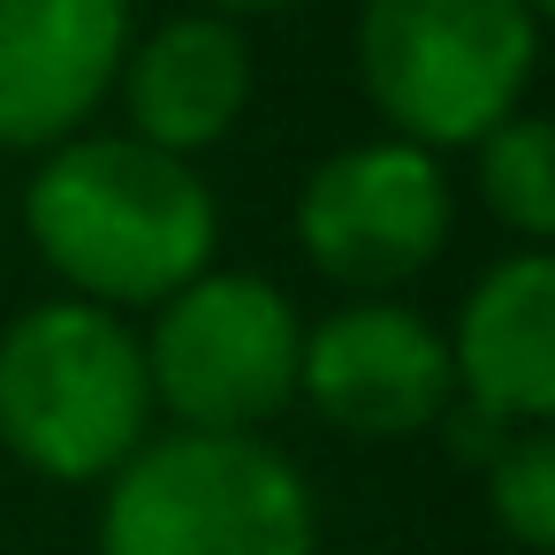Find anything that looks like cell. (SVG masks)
Listing matches in <instances>:
<instances>
[{"label":"cell","instance_id":"obj_11","mask_svg":"<svg viewBox=\"0 0 555 555\" xmlns=\"http://www.w3.org/2000/svg\"><path fill=\"white\" fill-rule=\"evenodd\" d=\"M472 153V191L487 206L494 229H509L517 244H547L555 251V115H502Z\"/></svg>","mask_w":555,"mask_h":555},{"label":"cell","instance_id":"obj_4","mask_svg":"<svg viewBox=\"0 0 555 555\" xmlns=\"http://www.w3.org/2000/svg\"><path fill=\"white\" fill-rule=\"evenodd\" d=\"M350 62L365 107L396 138L464 153L525 107L540 16L532 0H358Z\"/></svg>","mask_w":555,"mask_h":555},{"label":"cell","instance_id":"obj_2","mask_svg":"<svg viewBox=\"0 0 555 555\" xmlns=\"http://www.w3.org/2000/svg\"><path fill=\"white\" fill-rule=\"evenodd\" d=\"M145 335L85 297L24 305L0 327V449L54 487H100L153 434Z\"/></svg>","mask_w":555,"mask_h":555},{"label":"cell","instance_id":"obj_1","mask_svg":"<svg viewBox=\"0 0 555 555\" xmlns=\"http://www.w3.org/2000/svg\"><path fill=\"white\" fill-rule=\"evenodd\" d=\"M24 236L47 274L107 312H153L221 251V206L183 153L130 130H77L24 183Z\"/></svg>","mask_w":555,"mask_h":555},{"label":"cell","instance_id":"obj_12","mask_svg":"<svg viewBox=\"0 0 555 555\" xmlns=\"http://www.w3.org/2000/svg\"><path fill=\"white\" fill-rule=\"evenodd\" d=\"M479 502L509 547L555 555V426H509L479 464Z\"/></svg>","mask_w":555,"mask_h":555},{"label":"cell","instance_id":"obj_9","mask_svg":"<svg viewBox=\"0 0 555 555\" xmlns=\"http://www.w3.org/2000/svg\"><path fill=\"white\" fill-rule=\"evenodd\" d=\"M115 92H122L130 138L198 160V153L229 145L236 122L251 115L259 62H251V39H244L236 16L183 9L168 24H153L145 39H130Z\"/></svg>","mask_w":555,"mask_h":555},{"label":"cell","instance_id":"obj_7","mask_svg":"<svg viewBox=\"0 0 555 555\" xmlns=\"http://www.w3.org/2000/svg\"><path fill=\"white\" fill-rule=\"evenodd\" d=\"M297 403L350 441H418L456 403L449 327L396 297H350L327 320H305Z\"/></svg>","mask_w":555,"mask_h":555},{"label":"cell","instance_id":"obj_13","mask_svg":"<svg viewBox=\"0 0 555 555\" xmlns=\"http://www.w3.org/2000/svg\"><path fill=\"white\" fill-rule=\"evenodd\" d=\"M198 9H214V16H289V9H305V0H198Z\"/></svg>","mask_w":555,"mask_h":555},{"label":"cell","instance_id":"obj_5","mask_svg":"<svg viewBox=\"0 0 555 555\" xmlns=\"http://www.w3.org/2000/svg\"><path fill=\"white\" fill-rule=\"evenodd\" d=\"M305 320L282 282L244 267H206L153 305L145 373L153 411L198 434H267L297 403Z\"/></svg>","mask_w":555,"mask_h":555},{"label":"cell","instance_id":"obj_10","mask_svg":"<svg viewBox=\"0 0 555 555\" xmlns=\"http://www.w3.org/2000/svg\"><path fill=\"white\" fill-rule=\"evenodd\" d=\"M456 396L502 426H555V251H502L456 305L449 327Z\"/></svg>","mask_w":555,"mask_h":555},{"label":"cell","instance_id":"obj_6","mask_svg":"<svg viewBox=\"0 0 555 555\" xmlns=\"http://www.w3.org/2000/svg\"><path fill=\"white\" fill-rule=\"evenodd\" d=\"M449 229H456V191L441 153L396 130L327 153L289 206V236L305 267L350 297H388L418 282L449 251Z\"/></svg>","mask_w":555,"mask_h":555},{"label":"cell","instance_id":"obj_14","mask_svg":"<svg viewBox=\"0 0 555 555\" xmlns=\"http://www.w3.org/2000/svg\"><path fill=\"white\" fill-rule=\"evenodd\" d=\"M532 16H540V31H555V0H532Z\"/></svg>","mask_w":555,"mask_h":555},{"label":"cell","instance_id":"obj_3","mask_svg":"<svg viewBox=\"0 0 555 555\" xmlns=\"http://www.w3.org/2000/svg\"><path fill=\"white\" fill-rule=\"evenodd\" d=\"M100 555H320V502L267 434L160 426L100 479Z\"/></svg>","mask_w":555,"mask_h":555},{"label":"cell","instance_id":"obj_8","mask_svg":"<svg viewBox=\"0 0 555 555\" xmlns=\"http://www.w3.org/2000/svg\"><path fill=\"white\" fill-rule=\"evenodd\" d=\"M130 39V0H0V153H47L92 130Z\"/></svg>","mask_w":555,"mask_h":555}]
</instances>
